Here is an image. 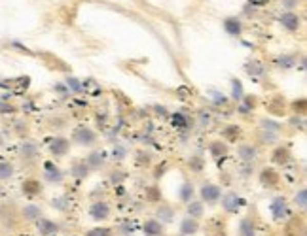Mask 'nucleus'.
Listing matches in <instances>:
<instances>
[{
	"label": "nucleus",
	"instance_id": "21",
	"mask_svg": "<svg viewBox=\"0 0 307 236\" xmlns=\"http://www.w3.org/2000/svg\"><path fill=\"white\" fill-rule=\"evenodd\" d=\"M294 204L298 206L300 210H305V206H307V191H305V189H300V191L296 193Z\"/></svg>",
	"mask_w": 307,
	"mask_h": 236
},
{
	"label": "nucleus",
	"instance_id": "18",
	"mask_svg": "<svg viewBox=\"0 0 307 236\" xmlns=\"http://www.w3.org/2000/svg\"><path fill=\"white\" fill-rule=\"evenodd\" d=\"M23 216H25L27 221H38L40 219V208L34 204H29L23 208Z\"/></svg>",
	"mask_w": 307,
	"mask_h": 236
},
{
	"label": "nucleus",
	"instance_id": "26",
	"mask_svg": "<svg viewBox=\"0 0 307 236\" xmlns=\"http://www.w3.org/2000/svg\"><path fill=\"white\" fill-rule=\"evenodd\" d=\"M233 97H235L237 100L243 97V85H241V81L239 80H233Z\"/></svg>",
	"mask_w": 307,
	"mask_h": 236
},
{
	"label": "nucleus",
	"instance_id": "5",
	"mask_svg": "<svg viewBox=\"0 0 307 236\" xmlns=\"http://www.w3.org/2000/svg\"><path fill=\"white\" fill-rule=\"evenodd\" d=\"M89 216L93 218V221H105L108 219L110 216V206L108 202H93V204L89 206Z\"/></svg>",
	"mask_w": 307,
	"mask_h": 236
},
{
	"label": "nucleus",
	"instance_id": "20",
	"mask_svg": "<svg viewBox=\"0 0 307 236\" xmlns=\"http://www.w3.org/2000/svg\"><path fill=\"white\" fill-rule=\"evenodd\" d=\"M203 214V202H188V218H201Z\"/></svg>",
	"mask_w": 307,
	"mask_h": 236
},
{
	"label": "nucleus",
	"instance_id": "25",
	"mask_svg": "<svg viewBox=\"0 0 307 236\" xmlns=\"http://www.w3.org/2000/svg\"><path fill=\"white\" fill-rule=\"evenodd\" d=\"M211 151H213V155L220 157V155H226L228 148H226V146H224V144H220V142H214L213 146H211Z\"/></svg>",
	"mask_w": 307,
	"mask_h": 236
},
{
	"label": "nucleus",
	"instance_id": "3",
	"mask_svg": "<svg viewBox=\"0 0 307 236\" xmlns=\"http://www.w3.org/2000/svg\"><path fill=\"white\" fill-rule=\"evenodd\" d=\"M222 199V208L228 211V214H237L239 208L243 206V199L239 197L237 193H226L220 197Z\"/></svg>",
	"mask_w": 307,
	"mask_h": 236
},
{
	"label": "nucleus",
	"instance_id": "12",
	"mask_svg": "<svg viewBox=\"0 0 307 236\" xmlns=\"http://www.w3.org/2000/svg\"><path fill=\"white\" fill-rule=\"evenodd\" d=\"M239 236H256V227H254V221H251L249 218H244L239 221L237 227Z\"/></svg>",
	"mask_w": 307,
	"mask_h": 236
},
{
	"label": "nucleus",
	"instance_id": "10",
	"mask_svg": "<svg viewBox=\"0 0 307 236\" xmlns=\"http://www.w3.org/2000/svg\"><path fill=\"white\" fill-rule=\"evenodd\" d=\"M199 230V221L194 218H184L180 221V236H192Z\"/></svg>",
	"mask_w": 307,
	"mask_h": 236
},
{
	"label": "nucleus",
	"instance_id": "11",
	"mask_svg": "<svg viewBox=\"0 0 307 236\" xmlns=\"http://www.w3.org/2000/svg\"><path fill=\"white\" fill-rule=\"evenodd\" d=\"M142 230L145 236H163V223H159L157 219H146Z\"/></svg>",
	"mask_w": 307,
	"mask_h": 236
},
{
	"label": "nucleus",
	"instance_id": "2",
	"mask_svg": "<svg viewBox=\"0 0 307 236\" xmlns=\"http://www.w3.org/2000/svg\"><path fill=\"white\" fill-rule=\"evenodd\" d=\"M199 195L203 202L214 204V202H218L220 197H222V189H220L216 183H203L199 189Z\"/></svg>",
	"mask_w": 307,
	"mask_h": 236
},
{
	"label": "nucleus",
	"instance_id": "13",
	"mask_svg": "<svg viewBox=\"0 0 307 236\" xmlns=\"http://www.w3.org/2000/svg\"><path fill=\"white\" fill-rule=\"evenodd\" d=\"M224 29H226L228 34H232V36H239L241 31H243V27H241V21L235 17H230L224 21Z\"/></svg>",
	"mask_w": 307,
	"mask_h": 236
},
{
	"label": "nucleus",
	"instance_id": "14",
	"mask_svg": "<svg viewBox=\"0 0 307 236\" xmlns=\"http://www.w3.org/2000/svg\"><path fill=\"white\" fill-rule=\"evenodd\" d=\"M237 153H239V157L243 159V161H252L254 157H256V149L252 148L251 144H243V146H239V149H237Z\"/></svg>",
	"mask_w": 307,
	"mask_h": 236
},
{
	"label": "nucleus",
	"instance_id": "6",
	"mask_svg": "<svg viewBox=\"0 0 307 236\" xmlns=\"http://www.w3.org/2000/svg\"><path fill=\"white\" fill-rule=\"evenodd\" d=\"M300 23H301L300 15H298V13H294V12H284L281 15V25L284 27L286 31H290V32L298 31V29H300Z\"/></svg>",
	"mask_w": 307,
	"mask_h": 236
},
{
	"label": "nucleus",
	"instance_id": "24",
	"mask_svg": "<svg viewBox=\"0 0 307 236\" xmlns=\"http://www.w3.org/2000/svg\"><path fill=\"white\" fill-rule=\"evenodd\" d=\"M103 159H105V157L100 155V153H91V155H89V159L88 161H86V164H88V167H91V168H99V167H103Z\"/></svg>",
	"mask_w": 307,
	"mask_h": 236
},
{
	"label": "nucleus",
	"instance_id": "19",
	"mask_svg": "<svg viewBox=\"0 0 307 236\" xmlns=\"http://www.w3.org/2000/svg\"><path fill=\"white\" fill-rule=\"evenodd\" d=\"M88 170L89 167L86 164V162H74L72 164V168H70V172H72V176H76V178H86L88 176Z\"/></svg>",
	"mask_w": 307,
	"mask_h": 236
},
{
	"label": "nucleus",
	"instance_id": "4",
	"mask_svg": "<svg viewBox=\"0 0 307 236\" xmlns=\"http://www.w3.org/2000/svg\"><path fill=\"white\" fill-rule=\"evenodd\" d=\"M72 138H74V142L80 144V146H93L95 140H97L95 132L91 131V129H88V127H78Z\"/></svg>",
	"mask_w": 307,
	"mask_h": 236
},
{
	"label": "nucleus",
	"instance_id": "17",
	"mask_svg": "<svg viewBox=\"0 0 307 236\" xmlns=\"http://www.w3.org/2000/svg\"><path fill=\"white\" fill-rule=\"evenodd\" d=\"M13 164L10 161H2L0 162V181H6V180H10L13 176Z\"/></svg>",
	"mask_w": 307,
	"mask_h": 236
},
{
	"label": "nucleus",
	"instance_id": "7",
	"mask_svg": "<svg viewBox=\"0 0 307 236\" xmlns=\"http://www.w3.org/2000/svg\"><path fill=\"white\" fill-rule=\"evenodd\" d=\"M36 229L42 236H55L57 230H59V227H57V223L55 221H51V219L40 218L36 221Z\"/></svg>",
	"mask_w": 307,
	"mask_h": 236
},
{
	"label": "nucleus",
	"instance_id": "1",
	"mask_svg": "<svg viewBox=\"0 0 307 236\" xmlns=\"http://www.w3.org/2000/svg\"><path fill=\"white\" fill-rule=\"evenodd\" d=\"M270 211H271V216H273V219H275L277 223H281V221H284V219L290 216L289 202L282 199V197H275V199L271 200Z\"/></svg>",
	"mask_w": 307,
	"mask_h": 236
},
{
	"label": "nucleus",
	"instance_id": "22",
	"mask_svg": "<svg viewBox=\"0 0 307 236\" xmlns=\"http://www.w3.org/2000/svg\"><path fill=\"white\" fill-rule=\"evenodd\" d=\"M86 236H114V232L108 227H93L86 232Z\"/></svg>",
	"mask_w": 307,
	"mask_h": 236
},
{
	"label": "nucleus",
	"instance_id": "9",
	"mask_svg": "<svg viewBox=\"0 0 307 236\" xmlns=\"http://www.w3.org/2000/svg\"><path fill=\"white\" fill-rule=\"evenodd\" d=\"M44 176L46 180L51 183H61L63 181V172L53 164V162H46L44 164Z\"/></svg>",
	"mask_w": 307,
	"mask_h": 236
},
{
	"label": "nucleus",
	"instance_id": "15",
	"mask_svg": "<svg viewBox=\"0 0 307 236\" xmlns=\"http://www.w3.org/2000/svg\"><path fill=\"white\" fill-rule=\"evenodd\" d=\"M178 199L182 200V202H192V199H194V185L192 183H182L180 187V193H178Z\"/></svg>",
	"mask_w": 307,
	"mask_h": 236
},
{
	"label": "nucleus",
	"instance_id": "8",
	"mask_svg": "<svg viewBox=\"0 0 307 236\" xmlns=\"http://www.w3.org/2000/svg\"><path fill=\"white\" fill-rule=\"evenodd\" d=\"M69 149H70V142L67 140V138H61V136L55 138V140L51 142V146H50V151L55 157L67 155V153H69Z\"/></svg>",
	"mask_w": 307,
	"mask_h": 236
},
{
	"label": "nucleus",
	"instance_id": "23",
	"mask_svg": "<svg viewBox=\"0 0 307 236\" xmlns=\"http://www.w3.org/2000/svg\"><path fill=\"white\" fill-rule=\"evenodd\" d=\"M23 193H27V195H38L40 193V183L34 180H29L23 183Z\"/></svg>",
	"mask_w": 307,
	"mask_h": 236
},
{
	"label": "nucleus",
	"instance_id": "16",
	"mask_svg": "<svg viewBox=\"0 0 307 236\" xmlns=\"http://www.w3.org/2000/svg\"><path fill=\"white\" fill-rule=\"evenodd\" d=\"M157 221L159 223H173V218H175V211L173 208H167V206H161L159 210H157Z\"/></svg>",
	"mask_w": 307,
	"mask_h": 236
}]
</instances>
